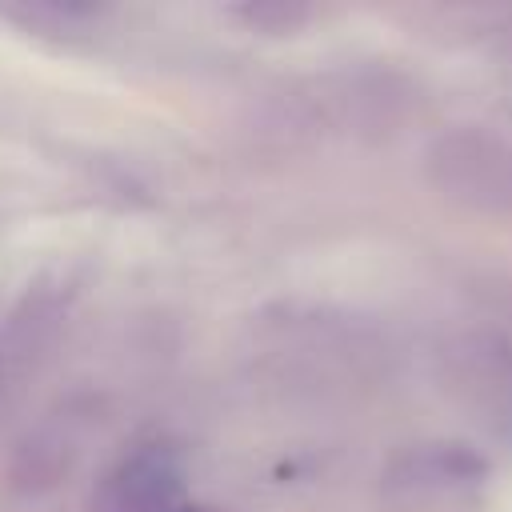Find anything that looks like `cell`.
Segmentation results:
<instances>
[{
	"label": "cell",
	"instance_id": "obj_3",
	"mask_svg": "<svg viewBox=\"0 0 512 512\" xmlns=\"http://www.w3.org/2000/svg\"><path fill=\"white\" fill-rule=\"evenodd\" d=\"M488 464L484 456H476L472 448L460 444H420L400 452L388 464V488L404 492V496H420V492H444V488H464L484 480Z\"/></svg>",
	"mask_w": 512,
	"mask_h": 512
},
{
	"label": "cell",
	"instance_id": "obj_1",
	"mask_svg": "<svg viewBox=\"0 0 512 512\" xmlns=\"http://www.w3.org/2000/svg\"><path fill=\"white\" fill-rule=\"evenodd\" d=\"M184 460L168 444H140L120 456L92 492V512H176Z\"/></svg>",
	"mask_w": 512,
	"mask_h": 512
},
{
	"label": "cell",
	"instance_id": "obj_4",
	"mask_svg": "<svg viewBox=\"0 0 512 512\" xmlns=\"http://www.w3.org/2000/svg\"><path fill=\"white\" fill-rule=\"evenodd\" d=\"M4 380H8V372H4V360H0V388H4Z\"/></svg>",
	"mask_w": 512,
	"mask_h": 512
},
{
	"label": "cell",
	"instance_id": "obj_2",
	"mask_svg": "<svg viewBox=\"0 0 512 512\" xmlns=\"http://www.w3.org/2000/svg\"><path fill=\"white\" fill-rule=\"evenodd\" d=\"M60 288L64 284L40 280L8 312V324L0 328V360H4V372L8 376L36 372L48 360V352H52V344L60 336L64 312H68V296Z\"/></svg>",
	"mask_w": 512,
	"mask_h": 512
}]
</instances>
